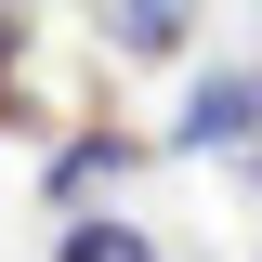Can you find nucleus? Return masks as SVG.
<instances>
[{
	"mask_svg": "<svg viewBox=\"0 0 262 262\" xmlns=\"http://www.w3.org/2000/svg\"><path fill=\"white\" fill-rule=\"evenodd\" d=\"M92 13V53L105 66H170L196 39V0H79Z\"/></svg>",
	"mask_w": 262,
	"mask_h": 262,
	"instance_id": "f257e3e1",
	"label": "nucleus"
},
{
	"mask_svg": "<svg viewBox=\"0 0 262 262\" xmlns=\"http://www.w3.org/2000/svg\"><path fill=\"white\" fill-rule=\"evenodd\" d=\"M170 144H196V158L262 144V79H249V66H210V79L184 92V131H170Z\"/></svg>",
	"mask_w": 262,
	"mask_h": 262,
	"instance_id": "f03ea898",
	"label": "nucleus"
},
{
	"mask_svg": "<svg viewBox=\"0 0 262 262\" xmlns=\"http://www.w3.org/2000/svg\"><path fill=\"white\" fill-rule=\"evenodd\" d=\"M53 262H158V236H144V223H118V210H79V223L53 236Z\"/></svg>",
	"mask_w": 262,
	"mask_h": 262,
	"instance_id": "7ed1b4c3",
	"label": "nucleus"
},
{
	"mask_svg": "<svg viewBox=\"0 0 262 262\" xmlns=\"http://www.w3.org/2000/svg\"><path fill=\"white\" fill-rule=\"evenodd\" d=\"M118 170H131V131H79L53 158V196H92V184H118Z\"/></svg>",
	"mask_w": 262,
	"mask_h": 262,
	"instance_id": "20e7f679",
	"label": "nucleus"
},
{
	"mask_svg": "<svg viewBox=\"0 0 262 262\" xmlns=\"http://www.w3.org/2000/svg\"><path fill=\"white\" fill-rule=\"evenodd\" d=\"M27 92V13H13V0H0V105Z\"/></svg>",
	"mask_w": 262,
	"mask_h": 262,
	"instance_id": "39448f33",
	"label": "nucleus"
}]
</instances>
